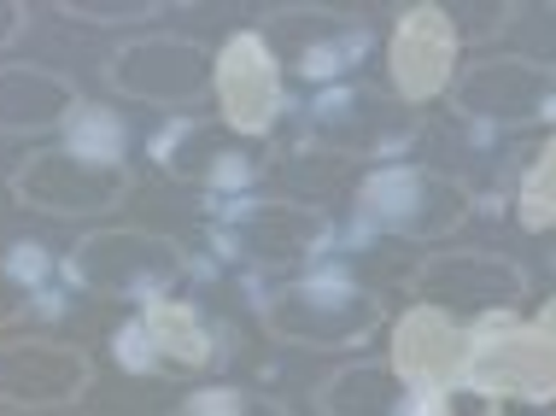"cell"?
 Segmentation results:
<instances>
[{"label": "cell", "mask_w": 556, "mask_h": 416, "mask_svg": "<svg viewBox=\"0 0 556 416\" xmlns=\"http://www.w3.org/2000/svg\"><path fill=\"white\" fill-rule=\"evenodd\" d=\"M71 147H83V153H100V159H124L129 147V129L117 124V112L106 106H77V117H71Z\"/></svg>", "instance_id": "22"}, {"label": "cell", "mask_w": 556, "mask_h": 416, "mask_svg": "<svg viewBox=\"0 0 556 416\" xmlns=\"http://www.w3.org/2000/svg\"><path fill=\"white\" fill-rule=\"evenodd\" d=\"M65 18H83V24H141V18H159V0H59Z\"/></svg>", "instance_id": "23"}, {"label": "cell", "mask_w": 556, "mask_h": 416, "mask_svg": "<svg viewBox=\"0 0 556 416\" xmlns=\"http://www.w3.org/2000/svg\"><path fill=\"white\" fill-rule=\"evenodd\" d=\"M212 94L229 136H276V124L288 117V88H281V53L264 29H235L212 53Z\"/></svg>", "instance_id": "11"}, {"label": "cell", "mask_w": 556, "mask_h": 416, "mask_svg": "<svg viewBox=\"0 0 556 416\" xmlns=\"http://www.w3.org/2000/svg\"><path fill=\"white\" fill-rule=\"evenodd\" d=\"M106 88L141 106L188 112L212 94V53L193 36H135L106 59Z\"/></svg>", "instance_id": "12"}, {"label": "cell", "mask_w": 556, "mask_h": 416, "mask_svg": "<svg viewBox=\"0 0 556 416\" xmlns=\"http://www.w3.org/2000/svg\"><path fill=\"white\" fill-rule=\"evenodd\" d=\"M29 29V7H18V0H0V48H12Z\"/></svg>", "instance_id": "26"}, {"label": "cell", "mask_w": 556, "mask_h": 416, "mask_svg": "<svg viewBox=\"0 0 556 416\" xmlns=\"http://www.w3.org/2000/svg\"><path fill=\"white\" fill-rule=\"evenodd\" d=\"M293 24H305V41L293 48V65L305 83H334L352 77L357 65L375 53V36L369 24H357L352 12H334V7H281Z\"/></svg>", "instance_id": "18"}, {"label": "cell", "mask_w": 556, "mask_h": 416, "mask_svg": "<svg viewBox=\"0 0 556 416\" xmlns=\"http://www.w3.org/2000/svg\"><path fill=\"white\" fill-rule=\"evenodd\" d=\"M188 252L182 241L159 229H135V223H106L88 229L77 247L65 252V276L77 281L94 300H117V305H153L182 281Z\"/></svg>", "instance_id": "3"}, {"label": "cell", "mask_w": 556, "mask_h": 416, "mask_svg": "<svg viewBox=\"0 0 556 416\" xmlns=\"http://www.w3.org/2000/svg\"><path fill=\"white\" fill-rule=\"evenodd\" d=\"M94 388V358L71 340L18 335L0 340V405L12 411H65Z\"/></svg>", "instance_id": "13"}, {"label": "cell", "mask_w": 556, "mask_h": 416, "mask_svg": "<svg viewBox=\"0 0 556 416\" xmlns=\"http://www.w3.org/2000/svg\"><path fill=\"white\" fill-rule=\"evenodd\" d=\"M334 223H328L323 205L305 200H258L240 194L217 212L212 241L223 259H240L252 270H293V264H311L328 247Z\"/></svg>", "instance_id": "7"}, {"label": "cell", "mask_w": 556, "mask_h": 416, "mask_svg": "<svg viewBox=\"0 0 556 416\" xmlns=\"http://www.w3.org/2000/svg\"><path fill=\"white\" fill-rule=\"evenodd\" d=\"M112 352L135 376H164V369L170 376H205L223 358H235V329L217 323L205 305L164 293V300L141 305L135 323H124L112 335Z\"/></svg>", "instance_id": "5"}, {"label": "cell", "mask_w": 556, "mask_h": 416, "mask_svg": "<svg viewBox=\"0 0 556 416\" xmlns=\"http://www.w3.org/2000/svg\"><path fill=\"white\" fill-rule=\"evenodd\" d=\"M404 416H451V399L445 393H410Z\"/></svg>", "instance_id": "27"}, {"label": "cell", "mask_w": 556, "mask_h": 416, "mask_svg": "<svg viewBox=\"0 0 556 416\" xmlns=\"http://www.w3.org/2000/svg\"><path fill=\"white\" fill-rule=\"evenodd\" d=\"M410 300L451 311L457 323L516 317L521 300H528V270L492 247H445V252H428L410 270Z\"/></svg>", "instance_id": "9"}, {"label": "cell", "mask_w": 556, "mask_h": 416, "mask_svg": "<svg viewBox=\"0 0 556 416\" xmlns=\"http://www.w3.org/2000/svg\"><path fill=\"white\" fill-rule=\"evenodd\" d=\"M469 323H457L451 311L433 305H410L393 323V369L410 393H451L463 388V369H469Z\"/></svg>", "instance_id": "16"}, {"label": "cell", "mask_w": 556, "mask_h": 416, "mask_svg": "<svg viewBox=\"0 0 556 416\" xmlns=\"http://www.w3.org/2000/svg\"><path fill=\"white\" fill-rule=\"evenodd\" d=\"M475 346L463 388L480 393L486 405L521 399V405H551L556 399V300H545L528 323L486 317L475 323Z\"/></svg>", "instance_id": "4"}, {"label": "cell", "mask_w": 556, "mask_h": 416, "mask_svg": "<svg viewBox=\"0 0 556 416\" xmlns=\"http://www.w3.org/2000/svg\"><path fill=\"white\" fill-rule=\"evenodd\" d=\"M551 264H556V252H551Z\"/></svg>", "instance_id": "29"}, {"label": "cell", "mask_w": 556, "mask_h": 416, "mask_svg": "<svg viewBox=\"0 0 556 416\" xmlns=\"http://www.w3.org/2000/svg\"><path fill=\"white\" fill-rule=\"evenodd\" d=\"M516 217L521 229L545 235L556 229V136L533 153V165L521 171V188H516Z\"/></svg>", "instance_id": "21"}, {"label": "cell", "mask_w": 556, "mask_h": 416, "mask_svg": "<svg viewBox=\"0 0 556 416\" xmlns=\"http://www.w3.org/2000/svg\"><path fill=\"white\" fill-rule=\"evenodd\" d=\"M129 188H135V171L124 159L83 153L71 141L36 147L12 171V200L41 217H106L129 200Z\"/></svg>", "instance_id": "6"}, {"label": "cell", "mask_w": 556, "mask_h": 416, "mask_svg": "<svg viewBox=\"0 0 556 416\" xmlns=\"http://www.w3.org/2000/svg\"><path fill=\"white\" fill-rule=\"evenodd\" d=\"M457 24H451L445 7H404L393 36H387V77H393V94L404 106H428L433 94H451V83H457Z\"/></svg>", "instance_id": "14"}, {"label": "cell", "mask_w": 556, "mask_h": 416, "mask_svg": "<svg viewBox=\"0 0 556 416\" xmlns=\"http://www.w3.org/2000/svg\"><path fill=\"white\" fill-rule=\"evenodd\" d=\"M480 416H504V411H498V405H486V411H480Z\"/></svg>", "instance_id": "28"}, {"label": "cell", "mask_w": 556, "mask_h": 416, "mask_svg": "<svg viewBox=\"0 0 556 416\" xmlns=\"http://www.w3.org/2000/svg\"><path fill=\"white\" fill-rule=\"evenodd\" d=\"M516 12L521 7H509V0H498V7H463V12H451V24H457L463 41H486V36H498L504 24H516Z\"/></svg>", "instance_id": "24"}, {"label": "cell", "mask_w": 556, "mask_h": 416, "mask_svg": "<svg viewBox=\"0 0 556 416\" xmlns=\"http://www.w3.org/2000/svg\"><path fill=\"white\" fill-rule=\"evenodd\" d=\"M258 317L281 346L352 352L387 323V305L364 281H352L340 270H311V276H293L281 288H269L258 300Z\"/></svg>", "instance_id": "1"}, {"label": "cell", "mask_w": 556, "mask_h": 416, "mask_svg": "<svg viewBox=\"0 0 556 416\" xmlns=\"http://www.w3.org/2000/svg\"><path fill=\"white\" fill-rule=\"evenodd\" d=\"M305 129L334 159H393L416 141L422 117H416V106H404L399 94H387V88L340 83V88H323L311 100Z\"/></svg>", "instance_id": "10"}, {"label": "cell", "mask_w": 556, "mask_h": 416, "mask_svg": "<svg viewBox=\"0 0 556 416\" xmlns=\"http://www.w3.org/2000/svg\"><path fill=\"white\" fill-rule=\"evenodd\" d=\"M170 416H288L276 393H258V388H235V381H205L193 388Z\"/></svg>", "instance_id": "20"}, {"label": "cell", "mask_w": 556, "mask_h": 416, "mask_svg": "<svg viewBox=\"0 0 556 416\" xmlns=\"http://www.w3.org/2000/svg\"><path fill=\"white\" fill-rule=\"evenodd\" d=\"M153 159L176 176V182L205 188V194H235L240 200L252 182H258V159H252L217 117L176 112L153 136Z\"/></svg>", "instance_id": "15"}, {"label": "cell", "mask_w": 556, "mask_h": 416, "mask_svg": "<svg viewBox=\"0 0 556 416\" xmlns=\"http://www.w3.org/2000/svg\"><path fill=\"white\" fill-rule=\"evenodd\" d=\"M445 100L463 124H480V129L556 124V65H545V59H533V53L469 59Z\"/></svg>", "instance_id": "8"}, {"label": "cell", "mask_w": 556, "mask_h": 416, "mask_svg": "<svg viewBox=\"0 0 556 416\" xmlns=\"http://www.w3.org/2000/svg\"><path fill=\"white\" fill-rule=\"evenodd\" d=\"M29 311V281L12 270V259H0V329H12Z\"/></svg>", "instance_id": "25"}, {"label": "cell", "mask_w": 556, "mask_h": 416, "mask_svg": "<svg viewBox=\"0 0 556 416\" xmlns=\"http://www.w3.org/2000/svg\"><path fill=\"white\" fill-rule=\"evenodd\" d=\"M83 94L65 71L48 65H0V136H48L77 117Z\"/></svg>", "instance_id": "17"}, {"label": "cell", "mask_w": 556, "mask_h": 416, "mask_svg": "<svg viewBox=\"0 0 556 416\" xmlns=\"http://www.w3.org/2000/svg\"><path fill=\"white\" fill-rule=\"evenodd\" d=\"M410 388L393 364H340L317 388V416H404Z\"/></svg>", "instance_id": "19"}, {"label": "cell", "mask_w": 556, "mask_h": 416, "mask_svg": "<svg viewBox=\"0 0 556 416\" xmlns=\"http://www.w3.org/2000/svg\"><path fill=\"white\" fill-rule=\"evenodd\" d=\"M357 229L364 235H393V241H445L463 229V217L475 212V194L463 188V176L440 165H416V159H393L375 165L352 194Z\"/></svg>", "instance_id": "2"}]
</instances>
